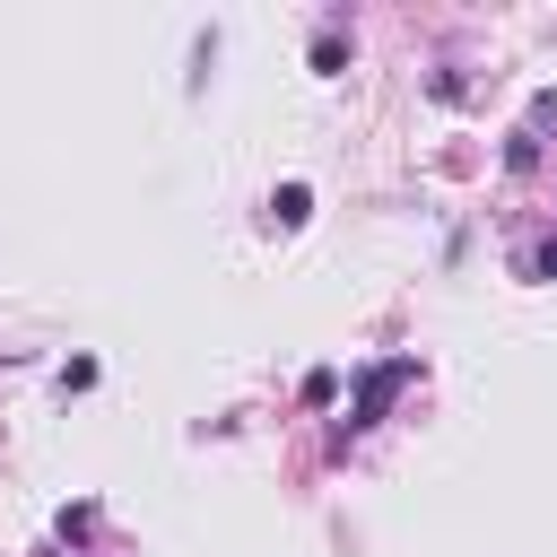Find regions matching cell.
<instances>
[{
	"mask_svg": "<svg viewBox=\"0 0 557 557\" xmlns=\"http://www.w3.org/2000/svg\"><path fill=\"white\" fill-rule=\"evenodd\" d=\"M270 218H278V226H305V218H313V191H305V183H278V191H270Z\"/></svg>",
	"mask_w": 557,
	"mask_h": 557,
	"instance_id": "cell-2",
	"label": "cell"
},
{
	"mask_svg": "<svg viewBox=\"0 0 557 557\" xmlns=\"http://www.w3.org/2000/svg\"><path fill=\"white\" fill-rule=\"evenodd\" d=\"M305 400H313V409H322V400H339V374H331V366H313V374H305Z\"/></svg>",
	"mask_w": 557,
	"mask_h": 557,
	"instance_id": "cell-4",
	"label": "cell"
},
{
	"mask_svg": "<svg viewBox=\"0 0 557 557\" xmlns=\"http://www.w3.org/2000/svg\"><path fill=\"white\" fill-rule=\"evenodd\" d=\"M313 70L339 78V70H348V44H339V35H313Z\"/></svg>",
	"mask_w": 557,
	"mask_h": 557,
	"instance_id": "cell-3",
	"label": "cell"
},
{
	"mask_svg": "<svg viewBox=\"0 0 557 557\" xmlns=\"http://www.w3.org/2000/svg\"><path fill=\"white\" fill-rule=\"evenodd\" d=\"M409 374H418L409 357H383V366H366V374H357V392H348V426H374V418L392 409V392H400Z\"/></svg>",
	"mask_w": 557,
	"mask_h": 557,
	"instance_id": "cell-1",
	"label": "cell"
}]
</instances>
